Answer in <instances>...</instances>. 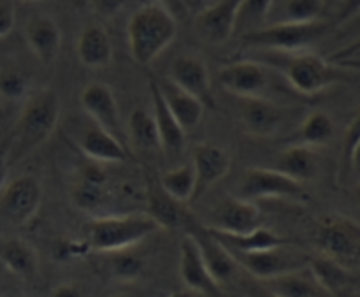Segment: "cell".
Listing matches in <instances>:
<instances>
[{
  "instance_id": "cell-2",
  "label": "cell",
  "mask_w": 360,
  "mask_h": 297,
  "mask_svg": "<svg viewBox=\"0 0 360 297\" xmlns=\"http://www.w3.org/2000/svg\"><path fill=\"white\" fill-rule=\"evenodd\" d=\"M178 35V21L157 4L136 9L127 25L130 55L137 65H150Z\"/></svg>"
},
{
  "instance_id": "cell-49",
  "label": "cell",
  "mask_w": 360,
  "mask_h": 297,
  "mask_svg": "<svg viewBox=\"0 0 360 297\" xmlns=\"http://www.w3.org/2000/svg\"><path fill=\"white\" fill-rule=\"evenodd\" d=\"M6 120H7V111H6V108H4V106L0 104V127H4Z\"/></svg>"
},
{
  "instance_id": "cell-16",
  "label": "cell",
  "mask_w": 360,
  "mask_h": 297,
  "mask_svg": "<svg viewBox=\"0 0 360 297\" xmlns=\"http://www.w3.org/2000/svg\"><path fill=\"white\" fill-rule=\"evenodd\" d=\"M241 0H218L195 16L197 35L210 44H224L234 37L236 20Z\"/></svg>"
},
{
  "instance_id": "cell-40",
  "label": "cell",
  "mask_w": 360,
  "mask_h": 297,
  "mask_svg": "<svg viewBox=\"0 0 360 297\" xmlns=\"http://www.w3.org/2000/svg\"><path fill=\"white\" fill-rule=\"evenodd\" d=\"M94 13L102 18H112L125 7L127 0H86Z\"/></svg>"
},
{
  "instance_id": "cell-48",
  "label": "cell",
  "mask_w": 360,
  "mask_h": 297,
  "mask_svg": "<svg viewBox=\"0 0 360 297\" xmlns=\"http://www.w3.org/2000/svg\"><path fill=\"white\" fill-rule=\"evenodd\" d=\"M340 65L343 67H354V69H360V56L359 58H347V60H341V62H338Z\"/></svg>"
},
{
  "instance_id": "cell-29",
  "label": "cell",
  "mask_w": 360,
  "mask_h": 297,
  "mask_svg": "<svg viewBox=\"0 0 360 297\" xmlns=\"http://www.w3.org/2000/svg\"><path fill=\"white\" fill-rule=\"evenodd\" d=\"M308 270L333 297L348 291L352 282H354V273L348 267L341 266L340 263L326 255H320V253L315 257H309Z\"/></svg>"
},
{
  "instance_id": "cell-32",
  "label": "cell",
  "mask_w": 360,
  "mask_h": 297,
  "mask_svg": "<svg viewBox=\"0 0 360 297\" xmlns=\"http://www.w3.org/2000/svg\"><path fill=\"white\" fill-rule=\"evenodd\" d=\"M160 189L176 203H192L195 190V175L192 164H183L172 168L160 176Z\"/></svg>"
},
{
  "instance_id": "cell-37",
  "label": "cell",
  "mask_w": 360,
  "mask_h": 297,
  "mask_svg": "<svg viewBox=\"0 0 360 297\" xmlns=\"http://www.w3.org/2000/svg\"><path fill=\"white\" fill-rule=\"evenodd\" d=\"M326 0H287L285 4V20L295 23L320 20Z\"/></svg>"
},
{
  "instance_id": "cell-28",
  "label": "cell",
  "mask_w": 360,
  "mask_h": 297,
  "mask_svg": "<svg viewBox=\"0 0 360 297\" xmlns=\"http://www.w3.org/2000/svg\"><path fill=\"white\" fill-rule=\"evenodd\" d=\"M105 172L98 165H90L81 172L79 179L70 190L74 206L83 211H95L104 203Z\"/></svg>"
},
{
  "instance_id": "cell-9",
  "label": "cell",
  "mask_w": 360,
  "mask_h": 297,
  "mask_svg": "<svg viewBox=\"0 0 360 297\" xmlns=\"http://www.w3.org/2000/svg\"><path fill=\"white\" fill-rule=\"evenodd\" d=\"M239 196L252 203L259 199H299L304 196V187L278 169L250 168L241 179Z\"/></svg>"
},
{
  "instance_id": "cell-38",
  "label": "cell",
  "mask_w": 360,
  "mask_h": 297,
  "mask_svg": "<svg viewBox=\"0 0 360 297\" xmlns=\"http://www.w3.org/2000/svg\"><path fill=\"white\" fill-rule=\"evenodd\" d=\"M16 25V6L13 0H0V39L7 37Z\"/></svg>"
},
{
  "instance_id": "cell-44",
  "label": "cell",
  "mask_w": 360,
  "mask_h": 297,
  "mask_svg": "<svg viewBox=\"0 0 360 297\" xmlns=\"http://www.w3.org/2000/svg\"><path fill=\"white\" fill-rule=\"evenodd\" d=\"M49 297H84L76 284H60L51 291Z\"/></svg>"
},
{
  "instance_id": "cell-30",
  "label": "cell",
  "mask_w": 360,
  "mask_h": 297,
  "mask_svg": "<svg viewBox=\"0 0 360 297\" xmlns=\"http://www.w3.org/2000/svg\"><path fill=\"white\" fill-rule=\"evenodd\" d=\"M148 215L155 220L158 229L164 231H174L185 225L186 211L183 204L176 203L162 189H153L148 196Z\"/></svg>"
},
{
  "instance_id": "cell-20",
  "label": "cell",
  "mask_w": 360,
  "mask_h": 297,
  "mask_svg": "<svg viewBox=\"0 0 360 297\" xmlns=\"http://www.w3.org/2000/svg\"><path fill=\"white\" fill-rule=\"evenodd\" d=\"M150 97H151V115H153L155 125H157L158 137H160L162 151L169 155H179L185 150L186 136L185 130L178 123V120L172 116L162 97L160 90L155 77L150 80Z\"/></svg>"
},
{
  "instance_id": "cell-34",
  "label": "cell",
  "mask_w": 360,
  "mask_h": 297,
  "mask_svg": "<svg viewBox=\"0 0 360 297\" xmlns=\"http://www.w3.org/2000/svg\"><path fill=\"white\" fill-rule=\"evenodd\" d=\"M105 255H108L109 274L115 280L130 284V282H137L144 274L146 264L134 248L120 250V252H111L105 253Z\"/></svg>"
},
{
  "instance_id": "cell-45",
  "label": "cell",
  "mask_w": 360,
  "mask_h": 297,
  "mask_svg": "<svg viewBox=\"0 0 360 297\" xmlns=\"http://www.w3.org/2000/svg\"><path fill=\"white\" fill-rule=\"evenodd\" d=\"M343 35H355L352 41H355V39L360 37V11L357 14H354L350 20L345 21V23H343Z\"/></svg>"
},
{
  "instance_id": "cell-11",
  "label": "cell",
  "mask_w": 360,
  "mask_h": 297,
  "mask_svg": "<svg viewBox=\"0 0 360 297\" xmlns=\"http://www.w3.org/2000/svg\"><path fill=\"white\" fill-rule=\"evenodd\" d=\"M183 227H186V234L192 236V239L195 241L197 248H199L204 264H206L207 271L211 273L213 280L220 287L224 284H229L231 280H234L239 267L238 263L231 255V252L211 234L210 229L200 224V222L193 220L190 215H186V220Z\"/></svg>"
},
{
  "instance_id": "cell-1",
  "label": "cell",
  "mask_w": 360,
  "mask_h": 297,
  "mask_svg": "<svg viewBox=\"0 0 360 297\" xmlns=\"http://www.w3.org/2000/svg\"><path fill=\"white\" fill-rule=\"evenodd\" d=\"M58 94L51 88H41L25 99L14 130L11 132V164L28 151L44 144L55 132L60 120Z\"/></svg>"
},
{
  "instance_id": "cell-52",
  "label": "cell",
  "mask_w": 360,
  "mask_h": 297,
  "mask_svg": "<svg viewBox=\"0 0 360 297\" xmlns=\"http://www.w3.org/2000/svg\"><path fill=\"white\" fill-rule=\"evenodd\" d=\"M109 297H130V296H127V294H115V296H109Z\"/></svg>"
},
{
  "instance_id": "cell-54",
  "label": "cell",
  "mask_w": 360,
  "mask_h": 297,
  "mask_svg": "<svg viewBox=\"0 0 360 297\" xmlns=\"http://www.w3.org/2000/svg\"><path fill=\"white\" fill-rule=\"evenodd\" d=\"M336 2H338V4H340V2H341V0H336Z\"/></svg>"
},
{
  "instance_id": "cell-22",
  "label": "cell",
  "mask_w": 360,
  "mask_h": 297,
  "mask_svg": "<svg viewBox=\"0 0 360 297\" xmlns=\"http://www.w3.org/2000/svg\"><path fill=\"white\" fill-rule=\"evenodd\" d=\"M158 90H160L162 97H164L165 104H167L169 111L172 113L178 123L181 125V129L192 130L202 122L204 113H206V106L195 99L193 95H190L188 91L181 90L178 84L172 83L169 77H162L157 80Z\"/></svg>"
},
{
  "instance_id": "cell-13",
  "label": "cell",
  "mask_w": 360,
  "mask_h": 297,
  "mask_svg": "<svg viewBox=\"0 0 360 297\" xmlns=\"http://www.w3.org/2000/svg\"><path fill=\"white\" fill-rule=\"evenodd\" d=\"M287 118V109L269 97L241 99L239 120L248 136L273 137L280 132Z\"/></svg>"
},
{
  "instance_id": "cell-23",
  "label": "cell",
  "mask_w": 360,
  "mask_h": 297,
  "mask_svg": "<svg viewBox=\"0 0 360 297\" xmlns=\"http://www.w3.org/2000/svg\"><path fill=\"white\" fill-rule=\"evenodd\" d=\"M0 263L23 282H34L41 270L37 250L21 238H6L0 241Z\"/></svg>"
},
{
  "instance_id": "cell-36",
  "label": "cell",
  "mask_w": 360,
  "mask_h": 297,
  "mask_svg": "<svg viewBox=\"0 0 360 297\" xmlns=\"http://www.w3.org/2000/svg\"><path fill=\"white\" fill-rule=\"evenodd\" d=\"M30 95V76L16 65L0 69V97L6 101H25Z\"/></svg>"
},
{
  "instance_id": "cell-43",
  "label": "cell",
  "mask_w": 360,
  "mask_h": 297,
  "mask_svg": "<svg viewBox=\"0 0 360 297\" xmlns=\"http://www.w3.org/2000/svg\"><path fill=\"white\" fill-rule=\"evenodd\" d=\"M360 11V0H341L336 9V23L343 25Z\"/></svg>"
},
{
  "instance_id": "cell-10",
  "label": "cell",
  "mask_w": 360,
  "mask_h": 297,
  "mask_svg": "<svg viewBox=\"0 0 360 297\" xmlns=\"http://www.w3.org/2000/svg\"><path fill=\"white\" fill-rule=\"evenodd\" d=\"M271 67L255 58L231 62L218 70V81L229 94L239 99L266 97L271 87Z\"/></svg>"
},
{
  "instance_id": "cell-53",
  "label": "cell",
  "mask_w": 360,
  "mask_h": 297,
  "mask_svg": "<svg viewBox=\"0 0 360 297\" xmlns=\"http://www.w3.org/2000/svg\"><path fill=\"white\" fill-rule=\"evenodd\" d=\"M25 2H41V0H25Z\"/></svg>"
},
{
  "instance_id": "cell-41",
  "label": "cell",
  "mask_w": 360,
  "mask_h": 297,
  "mask_svg": "<svg viewBox=\"0 0 360 297\" xmlns=\"http://www.w3.org/2000/svg\"><path fill=\"white\" fill-rule=\"evenodd\" d=\"M11 168V137H4L0 141V190L7 183V176H9Z\"/></svg>"
},
{
  "instance_id": "cell-17",
  "label": "cell",
  "mask_w": 360,
  "mask_h": 297,
  "mask_svg": "<svg viewBox=\"0 0 360 297\" xmlns=\"http://www.w3.org/2000/svg\"><path fill=\"white\" fill-rule=\"evenodd\" d=\"M178 271L179 278L188 292L207 297H220V285L213 280L211 273L207 271L202 255L190 234L183 236L181 243H179Z\"/></svg>"
},
{
  "instance_id": "cell-4",
  "label": "cell",
  "mask_w": 360,
  "mask_h": 297,
  "mask_svg": "<svg viewBox=\"0 0 360 297\" xmlns=\"http://www.w3.org/2000/svg\"><path fill=\"white\" fill-rule=\"evenodd\" d=\"M158 225L148 213H127L95 217L88 222L86 243L98 253L136 248L139 243L158 232Z\"/></svg>"
},
{
  "instance_id": "cell-25",
  "label": "cell",
  "mask_w": 360,
  "mask_h": 297,
  "mask_svg": "<svg viewBox=\"0 0 360 297\" xmlns=\"http://www.w3.org/2000/svg\"><path fill=\"white\" fill-rule=\"evenodd\" d=\"M207 229H210L211 234H213L225 248L231 250V252H262V250L278 248V246H285L292 243L290 239L283 238V236H280L278 232L271 231V229L267 227H262V225L253 229L252 232H245V234H229V232L214 231V229L211 227Z\"/></svg>"
},
{
  "instance_id": "cell-46",
  "label": "cell",
  "mask_w": 360,
  "mask_h": 297,
  "mask_svg": "<svg viewBox=\"0 0 360 297\" xmlns=\"http://www.w3.org/2000/svg\"><path fill=\"white\" fill-rule=\"evenodd\" d=\"M245 292L248 297H278L276 294H273L271 291H267L266 287H262V285L257 282V284H250L245 287Z\"/></svg>"
},
{
  "instance_id": "cell-51",
  "label": "cell",
  "mask_w": 360,
  "mask_h": 297,
  "mask_svg": "<svg viewBox=\"0 0 360 297\" xmlns=\"http://www.w3.org/2000/svg\"><path fill=\"white\" fill-rule=\"evenodd\" d=\"M74 4H76V6H84V4H86V0H74Z\"/></svg>"
},
{
  "instance_id": "cell-47",
  "label": "cell",
  "mask_w": 360,
  "mask_h": 297,
  "mask_svg": "<svg viewBox=\"0 0 360 297\" xmlns=\"http://www.w3.org/2000/svg\"><path fill=\"white\" fill-rule=\"evenodd\" d=\"M347 168H355L360 172V141L357 144H355L354 150H352Z\"/></svg>"
},
{
  "instance_id": "cell-12",
  "label": "cell",
  "mask_w": 360,
  "mask_h": 297,
  "mask_svg": "<svg viewBox=\"0 0 360 297\" xmlns=\"http://www.w3.org/2000/svg\"><path fill=\"white\" fill-rule=\"evenodd\" d=\"M231 165L232 157L225 148L211 143H197L192 151V168L195 175L192 203L199 201L218 182H221L231 171Z\"/></svg>"
},
{
  "instance_id": "cell-5",
  "label": "cell",
  "mask_w": 360,
  "mask_h": 297,
  "mask_svg": "<svg viewBox=\"0 0 360 297\" xmlns=\"http://www.w3.org/2000/svg\"><path fill=\"white\" fill-rule=\"evenodd\" d=\"M330 30V21L315 20L306 23L295 21H280V23L262 27L255 32L241 35L246 48H255L260 51L297 53L319 42Z\"/></svg>"
},
{
  "instance_id": "cell-35",
  "label": "cell",
  "mask_w": 360,
  "mask_h": 297,
  "mask_svg": "<svg viewBox=\"0 0 360 297\" xmlns=\"http://www.w3.org/2000/svg\"><path fill=\"white\" fill-rule=\"evenodd\" d=\"M274 0H241L234 35H245L264 27Z\"/></svg>"
},
{
  "instance_id": "cell-42",
  "label": "cell",
  "mask_w": 360,
  "mask_h": 297,
  "mask_svg": "<svg viewBox=\"0 0 360 297\" xmlns=\"http://www.w3.org/2000/svg\"><path fill=\"white\" fill-rule=\"evenodd\" d=\"M153 4L167 11L176 21H183L188 16V6H186L185 0H155Z\"/></svg>"
},
{
  "instance_id": "cell-15",
  "label": "cell",
  "mask_w": 360,
  "mask_h": 297,
  "mask_svg": "<svg viewBox=\"0 0 360 297\" xmlns=\"http://www.w3.org/2000/svg\"><path fill=\"white\" fill-rule=\"evenodd\" d=\"M169 80L178 84L181 90L188 91L199 99L206 108H214L213 90H211V77L207 65L202 58L195 55H181L172 60L169 67Z\"/></svg>"
},
{
  "instance_id": "cell-27",
  "label": "cell",
  "mask_w": 360,
  "mask_h": 297,
  "mask_svg": "<svg viewBox=\"0 0 360 297\" xmlns=\"http://www.w3.org/2000/svg\"><path fill=\"white\" fill-rule=\"evenodd\" d=\"M319 155H316L315 148L304 146V144H292L281 151L274 169L295 182L304 183L315 178L319 172Z\"/></svg>"
},
{
  "instance_id": "cell-14",
  "label": "cell",
  "mask_w": 360,
  "mask_h": 297,
  "mask_svg": "<svg viewBox=\"0 0 360 297\" xmlns=\"http://www.w3.org/2000/svg\"><path fill=\"white\" fill-rule=\"evenodd\" d=\"M259 206L241 197H227L220 201L211 211V224L207 227L229 234H245L260 227Z\"/></svg>"
},
{
  "instance_id": "cell-31",
  "label": "cell",
  "mask_w": 360,
  "mask_h": 297,
  "mask_svg": "<svg viewBox=\"0 0 360 297\" xmlns=\"http://www.w3.org/2000/svg\"><path fill=\"white\" fill-rule=\"evenodd\" d=\"M127 136L136 150H162L153 115L148 109L136 108L130 113L129 120H127Z\"/></svg>"
},
{
  "instance_id": "cell-39",
  "label": "cell",
  "mask_w": 360,
  "mask_h": 297,
  "mask_svg": "<svg viewBox=\"0 0 360 297\" xmlns=\"http://www.w3.org/2000/svg\"><path fill=\"white\" fill-rule=\"evenodd\" d=\"M360 141V111L355 115V118L352 120L350 125H348L347 132H345L343 139V162L345 165H348V158H350L352 150Z\"/></svg>"
},
{
  "instance_id": "cell-6",
  "label": "cell",
  "mask_w": 360,
  "mask_h": 297,
  "mask_svg": "<svg viewBox=\"0 0 360 297\" xmlns=\"http://www.w3.org/2000/svg\"><path fill=\"white\" fill-rule=\"evenodd\" d=\"M320 255L336 260L354 271L360 266V224L345 215H326L315 231Z\"/></svg>"
},
{
  "instance_id": "cell-24",
  "label": "cell",
  "mask_w": 360,
  "mask_h": 297,
  "mask_svg": "<svg viewBox=\"0 0 360 297\" xmlns=\"http://www.w3.org/2000/svg\"><path fill=\"white\" fill-rule=\"evenodd\" d=\"M79 62L90 69H102L109 65L112 58V44L108 30L102 25H86L76 44Z\"/></svg>"
},
{
  "instance_id": "cell-18",
  "label": "cell",
  "mask_w": 360,
  "mask_h": 297,
  "mask_svg": "<svg viewBox=\"0 0 360 297\" xmlns=\"http://www.w3.org/2000/svg\"><path fill=\"white\" fill-rule=\"evenodd\" d=\"M81 106L84 113L91 118L95 125L102 127L120 139L122 134V118H120V108L116 102L111 87L102 81L88 83L81 91Z\"/></svg>"
},
{
  "instance_id": "cell-8",
  "label": "cell",
  "mask_w": 360,
  "mask_h": 297,
  "mask_svg": "<svg viewBox=\"0 0 360 297\" xmlns=\"http://www.w3.org/2000/svg\"><path fill=\"white\" fill-rule=\"evenodd\" d=\"M231 252V250H229ZM239 267L248 271L257 282H266L281 274L292 273L301 267L308 266L309 257L290 245L278 246V248L262 250V252H231Z\"/></svg>"
},
{
  "instance_id": "cell-19",
  "label": "cell",
  "mask_w": 360,
  "mask_h": 297,
  "mask_svg": "<svg viewBox=\"0 0 360 297\" xmlns=\"http://www.w3.org/2000/svg\"><path fill=\"white\" fill-rule=\"evenodd\" d=\"M25 41L44 65L55 62L62 49V30L48 14H34L25 25Z\"/></svg>"
},
{
  "instance_id": "cell-33",
  "label": "cell",
  "mask_w": 360,
  "mask_h": 297,
  "mask_svg": "<svg viewBox=\"0 0 360 297\" xmlns=\"http://www.w3.org/2000/svg\"><path fill=\"white\" fill-rule=\"evenodd\" d=\"M299 144L309 148L326 146L334 137V122L327 113L313 111L302 120L297 130Z\"/></svg>"
},
{
  "instance_id": "cell-7",
  "label": "cell",
  "mask_w": 360,
  "mask_h": 297,
  "mask_svg": "<svg viewBox=\"0 0 360 297\" xmlns=\"http://www.w3.org/2000/svg\"><path fill=\"white\" fill-rule=\"evenodd\" d=\"M42 204V187L35 176L21 175L7 179L0 190V217L11 225L30 224Z\"/></svg>"
},
{
  "instance_id": "cell-50",
  "label": "cell",
  "mask_w": 360,
  "mask_h": 297,
  "mask_svg": "<svg viewBox=\"0 0 360 297\" xmlns=\"http://www.w3.org/2000/svg\"><path fill=\"white\" fill-rule=\"evenodd\" d=\"M167 297H192V292H188V291L172 292V294H171V296H167Z\"/></svg>"
},
{
  "instance_id": "cell-3",
  "label": "cell",
  "mask_w": 360,
  "mask_h": 297,
  "mask_svg": "<svg viewBox=\"0 0 360 297\" xmlns=\"http://www.w3.org/2000/svg\"><path fill=\"white\" fill-rule=\"evenodd\" d=\"M262 55V58L255 60L266 63L271 69L280 70L287 83L297 94L308 95V97L322 94L323 90L336 84L343 77L336 65L311 51H264Z\"/></svg>"
},
{
  "instance_id": "cell-21",
  "label": "cell",
  "mask_w": 360,
  "mask_h": 297,
  "mask_svg": "<svg viewBox=\"0 0 360 297\" xmlns=\"http://www.w3.org/2000/svg\"><path fill=\"white\" fill-rule=\"evenodd\" d=\"M79 150L98 164H122L129 160V151L122 141L94 122L81 134Z\"/></svg>"
},
{
  "instance_id": "cell-26",
  "label": "cell",
  "mask_w": 360,
  "mask_h": 297,
  "mask_svg": "<svg viewBox=\"0 0 360 297\" xmlns=\"http://www.w3.org/2000/svg\"><path fill=\"white\" fill-rule=\"evenodd\" d=\"M259 284L278 297H333L316 282L308 266Z\"/></svg>"
}]
</instances>
